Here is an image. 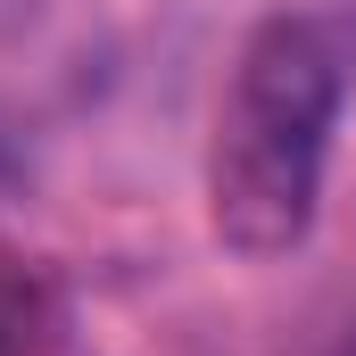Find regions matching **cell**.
Returning <instances> with one entry per match:
<instances>
[{
    "instance_id": "6da1fadb",
    "label": "cell",
    "mask_w": 356,
    "mask_h": 356,
    "mask_svg": "<svg viewBox=\"0 0 356 356\" xmlns=\"http://www.w3.org/2000/svg\"><path fill=\"white\" fill-rule=\"evenodd\" d=\"M356 99V0H266L207 116V232L232 257L307 249L332 182V141Z\"/></svg>"
},
{
    "instance_id": "7a4b0ae2",
    "label": "cell",
    "mask_w": 356,
    "mask_h": 356,
    "mask_svg": "<svg viewBox=\"0 0 356 356\" xmlns=\"http://www.w3.org/2000/svg\"><path fill=\"white\" fill-rule=\"evenodd\" d=\"M116 67L108 0H0V141L83 116Z\"/></svg>"
},
{
    "instance_id": "3957f363",
    "label": "cell",
    "mask_w": 356,
    "mask_h": 356,
    "mask_svg": "<svg viewBox=\"0 0 356 356\" xmlns=\"http://www.w3.org/2000/svg\"><path fill=\"white\" fill-rule=\"evenodd\" d=\"M42 348V298H33V282L0 257V356H33Z\"/></svg>"
},
{
    "instance_id": "277c9868",
    "label": "cell",
    "mask_w": 356,
    "mask_h": 356,
    "mask_svg": "<svg viewBox=\"0 0 356 356\" xmlns=\"http://www.w3.org/2000/svg\"><path fill=\"white\" fill-rule=\"evenodd\" d=\"M348 356H356V340H348Z\"/></svg>"
}]
</instances>
